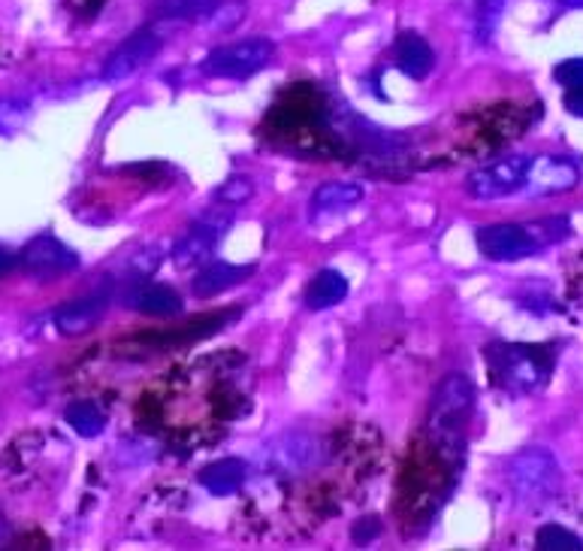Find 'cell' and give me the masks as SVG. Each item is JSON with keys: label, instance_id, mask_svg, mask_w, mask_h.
I'll use <instances>...</instances> for the list:
<instances>
[{"label": "cell", "instance_id": "cell-21", "mask_svg": "<svg viewBox=\"0 0 583 551\" xmlns=\"http://www.w3.org/2000/svg\"><path fill=\"white\" fill-rule=\"evenodd\" d=\"M502 7H505V0H475V27H478L480 43H487L492 37Z\"/></svg>", "mask_w": 583, "mask_h": 551}, {"label": "cell", "instance_id": "cell-8", "mask_svg": "<svg viewBox=\"0 0 583 551\" xmlns=\"http://www.w3.org/2000/svg\"><path fill=\"white\" fill-rule=\"evenodd\" d=\"M160 52V37H157L155 27H143L136 31L133 37H128L121 46H118L112 58L106 61L104 79L106 82H118V79L133 77L140 67H145L155 55Z\"/></svg>", "mask_w": 583, "mask_h": 551}, {"label": "cell", "instance_id": "cell-2", "mask_svg": "<svg viewBox=\"0 0 583 551\" xmlns=\"http://www.w3.org/2000/svg\"><path fill=\"white\" fill-rule=\"evenodd\" d=\"M472 407H475V388L463 373H454L441 382L439 391L432 397V409H429V431L444 452L448 448L460 452L463 427H466Z\"/></svg>", "mask_w": 583, "mask_h": 551}, {"label": "cell", "instance_id": "cell-15", "mask_svg": "<svg viewBox=\"0 0 583 551\" xmlns=\"http://www.w3.org/2000/svg\"><path fill=\"white\" fill-rule=\"evenodd\" d=\"M242 479H246V464L236 458L215 460L200 470V485L206 488L209 494L215 497H230L242 488Z\"/></svg>", "mask_w": 583, "mask_h": 551}, {"label": "cell", "instance_id": "cell-18", "mask_svg": "<svg viewBox=\"0 0 583 551\" xmlns=\"http://www.w3.org/2000/svg\"><path fill=\"white\" fill-rule=\"evenodd\" d=\"M67 424H70L79 436L92 439V436H100V431L106 427V415L100 407L82 400V403H73V407L67 409Z\"/></svg>", "mask_w": 583, "mask_h": 551}, {"label": "cell", "instance_id": "cell-24", "mask_svg": "<svg viewBox=\"0 0 583 551\" xmlns=\"http://www.w3.org/2000/svg\"><path fill=\"white\" fill-rule=\"evenodd\" d=\"M557 82L559 85H566V89H581L583 85V58H569V61H562L557 65Z\"/></svg>", "mask_w": 583, "mask_h": 551}, {"label": "cell", "instance_id": "cell-7", "mask_svg": "<svg viewBox=\"0 0 583 551\" xmlns=\"http://www.w3.org/2000/svg\"><path fill=\"white\" fill-rule=\"evenodd\" d=\"M526 167H530V157L511 155L487 164L468 176V195L478 197V200H499V197L514 195L526 183Z\"/></svg>", "mask_w": 583, "mask_h": 551}, {"label": "cell", "instance_id": "cell-1", "mask_svg": "<svg viewBox=\"0 0 583 551\" xmlns=\"http://www.w3.org/2000/svg\"><path fill=\"white\" fill-rule=\"evenodd\" d=\"M484 354L490 361L492 376L505 391H538L554 367V357L547 349L523 345V342H490Z\"/></svg>", "mask_w": 583, "mask_h": 551}, {"label": "cell", "instance_id": "cell-10", "mask_svg": "<svg viewBox=\"0 0 583 551\" xmlns=\"http://www.w3.org/2000/svg\"><path fill=\"white\" fill-rule=\"evenodd\" d=\"M109 306V291L97 289L79 301L64 303L58 313H55V328L61 333H85L88 328H94L100 321V315L106 313Z\"/></svg>", "mask_w": 583, "mask_h": 551}, {"label": "cell", "instance_id": "cell-19", "mask_svg": "<svg viewBox=\"0 0 583 551\" xmlns=\"http://www.w3.org/2000/svg\"><path fill=\"white\" fill-rule=\"evenodd\" d=\"M221 0H160L157 15L164 19H194V15H209Z\"/></svg>", "mask_w": 583, "mask_h": 551}, {"label": "cell", "instance_id": "cell-17", "mask_svg": "<svg viewBox=\"0 0 583 551\" xmlns=\"http://www.w3.org/2000/svg\"><path fill=\"white\" fill-rule=\"evenodd\" d=\"M345 297H348V279L338 270H321L306 285V303L311 309H330V306H336Z\"/></svg>", "mask_w": 583, "mask_h": 551}, {"label": "cell", "instance_id": "cell-28", "mask_svg": "<svg viewBox=\"0 0 583 551\" xmlns=\"http://www.w3.org/2000/svg\"><path fill=\"white\" fill-rule=\"evenodd\" d=\"M13 267H19V261H15L13 255H10V251H7V249H0V276L10 273Z\"/></svg>", "mask_w": 583, "mask_h": 551}, {"label": "cell", "instance_id": "cell-5", "mask_svg": "<svg viewBox=\"0 0 583 551\" xmlns=\"http://www.w3.org/2000/svg\"><path fill=\"white\" fill-rule=\"evenodd\" d=\"M273 52L275 46L270 39L263 37L242 39V43H234V46H218V49H212L203 67H206V73H212V77L248 79L270 65Z\"/></svg>", "mask_w": 583, "mask_h": 551}, {"label": "cell", "instance_id": "cell-9", "mask_svg": "<svg viewBox=\"0 0 583 551\" xmlns=\"http://www.w3.org/2000/svg\"><path fill=\"white\" fill-rule=\"evenodd\" d=\"M578 183H581L578 164H571L569 157L542 155L530 157L523 188H530L535 195H557V191H569V188H574Z\"/></svg>", "mask_w": 583, "mask_h": 551}, {"label": "cell", "instance_id": "cell-23", "mask_svg": "<svg viewBox=\"0 0 583 551\" xmlns=\"http://www.w3.org/2000/svg\"><path fill=\"white\" fill-rule=\"evenodd\" d=\"M251 195H254V185H251V179H246V176H230L227 183L218 185L215 200H221V203H246Z\"/></svg>", "mask_w": 583, "mask_h": 551}, {"label": "cell", "instance_id": "cell-25", "mask_svg": "<svg viewBox=\"0 0 583 551\" xmlns=\"http://www.w3.org/2000/svg\"><path fill=\"white\" fill-rule=\"evenodd\" d=\"M242 3H230V0H221L218 7L212 10V15H209V22L215 27H234L239 19H242Z\"/></svg>", "mask_w": 583, "mask_h": 551}, {"label": "cell", "instance_id": "cell-27", "mask_svg": "<svg viewBox=\"0 0 583 551\" xmlns=\"http://www.w3.org/2000/svg\"><path fill=\"white\" fill-rule=\"evenodd\" d=\"M566 109H569L571 116L583 118V85L581 89H569V94H566Z\"/></svg>", "mask_w": 583, "mask_h": 551}, {"label": "cell", "instance_id": "cell-30", "mask_svg": "<svg viewBox=\"0 0 583 551\" xmlns=\"http://www.w3.org/2000/svg\"><path fill=\"white\" fill-rule=\"evenodd\" d=\"M3 530H7V521H3V512H0V539H3Z\"/></svg>", "mask_w": 583, "mask_h": 551}, {"label": "cell", "instance_id": "cell-16", "mask_svg": "<svg viewBox=\"0 0 583 551\" xmlns=\"http://www.w3.org/2000/svg\"><path fill=\"white\" fill-rule=\"evenodd\" d=\"M128 303L133 309L148 315H176L182 313V297L179 291L169 285H140L136 291H130Z\"/></svg>", "mask_w": 583, "mask_h": 551}, {"label": "cell", "instance_id": "cell-13", "mask_svg": "<svg viewBox=\"0 0 583 551\" xmlns=\"http://www.w3.org/2000/svg\"><path fill=\"white\" fill-rule=\"evenodd\" d=\"M364 197V188L354 183H326L321 185L314 195H311L309 212L314 222H321L326 215H338V212H348L350 207H357Z\"/></svg>", "mask_w": 583, "mask_h": 551}, {"label": "cell", "instance_id": "cell-22", "mask_svg": "<svg viewBox=\"0 0 583 551\" xmlns=\"http://www.w3.org/2000/svg\"><path fill=\"white\" fill-rule=\"evenodd\" d=\"M31 116V106L25 101H13V97H0V133H13L19 131L22 125Z\"/></svg>", "mask_w": 583, "mask_h": 551}, {"label": "cell", "instance_id": "cell-29", "mask_svg": "<svg viewBox=\"0 0 583 551\" xmlns=\"http://www.w3.org/2000/svg\"><path fill=\"white\" fill-rule=\"evenodd\" d=\"M562 7H574V10H581L583 7V0H559Z\"/></svg>", "mask_w": 583, "mask_h": 551}, {"label": "cell", "instance_id": "cell-20", "mask_svg": "<svg viewBox=\"0 0 583 551\" xmlns=\"http://www.w3.org/2000/svg\"><path fill=\"white\" fill-rule=\"evenodd\" d=\"M538 549L542 551H581L583 542L562 525H545L538 530Z\"/></svg>", "mask_w": 583, "mask_h": 551}, {"label": "cell", "instance_id": "cell-12", "mask_svg": "<svg viewBox=\"0 0 583 551\" xmlns=\"http://www.w3.org/2000/svg\"><path fill=\"white\" fill-rule=\"evenodd\" d=\"M251 273H254V263H203L200 273L194 276V294L197 297H215L218 291H227L239 285V282H246Z\"/></svg>", "mask_w": 583, "mask_h": 551}, {"label": "cell", "instance_id": "cell-3", "mask_svg": "<svg viewBox=\"0 0 583 551\" xmlns=\"http://www.w3.org/2000/svg\"><path fill=\"white\" fill-rule=\"evenodd\" d=\"M566 234V222L550 219L538 227H523V224H490L478 231V249L490 261H520L532 251H538L545 243Z\"/></svg>", "mask_w": 583, "mask_h": 551}, {"label": "cell", "instance_id": "cell-6", "mask_svg": "<svg viewBox=\"0 0 583 551\" xmlns=\"http://www.w3.org/2000/svg\"><path fill=\"white\" fill-rule=\"evenodd\" d=\"M19 267L37 279H58L79 270V255L58 236L43 234L27 243L25 251L19 255Z\"/></svg>", "mask_w": 583, "mask_h": 551}, {"label": "cell", "instance_id": "cell-11", "mask_svg": "<svg viewBox=\"0 0 583 551\" xmlns=\"http://www.w3.org/2000/svg\"><path fill=\"white\" fill-rule=\"evenodd\" d=\"M221 231H224V224L218 222H197L188 234L176 243V249H172V261L179 263V267H200V263H206V258L215 251V243H218Z\"/></svg>", "mask_w": 583, "mask_h": 551}, {"label": "cell", "instance_id": "cell-4", "mask_svg": "<svg viewBox=\"0 0 583 551\" xmlns=\"http://www.w3.org/2000/svg\"><path fill=\"white\" fill-rule=\"evenodd\" d=\"M559 482H562V476H559L557 460L542 448H530L511 460V485L526 503L538 506V503L550 500L559 491Z\"/></svg>", "mask_w": 583, "mask_h": 551}, {"label": "cell", "instance_id": "cell-14", "mask_svg": "<svg viewBox=\"0 0 583 551\" xmlns=\"http://www.w3.org/2000/svg\"><path fill=\"white\" fill-rule=\"evenodd\" d=\"M396 67H400L405 77L412 79H424L436 65V55L429 49V43L415 31H402L400 37H396Z\"/></svg>", "mask_w": 583, "mask_h": 551}, {"label": "cell", "instance_id": "cell-26", "mask_svg": "<svg viewBox=\"0 0 583 551\" xmlns=\"http://www.w3.org/2000/svg\"><path fill=\"white\" fill-rule=\"evenodd\" d=\"M378 530H381V521H378L376 515H369V518H360L357 525H354V542L357 546H364V542H372L378 537Z\"/></svg>", "mask_w": 583, "mask_h": 551}]
</instances>
